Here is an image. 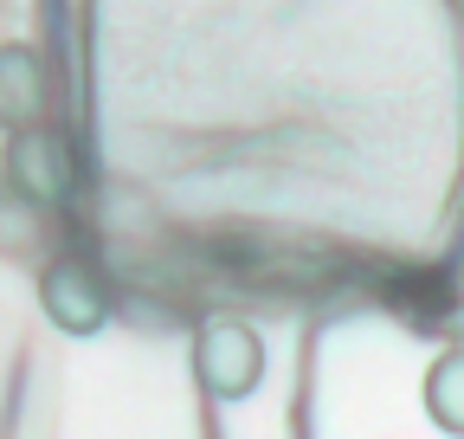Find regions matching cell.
I'll list each match as a JSON object with an SVG mask.
<instances>
[{"label":"cell","instance_id":"obj_1","mask_svg":"<svg viewBox=\"0 0 464 439\" xmlns=\"http://www.w3.org/2000/svg\"><path fill=\"white\" fill-rule=\"evenodd\" d=\"M0 175H7V188L33 207H65L84 181L78 169V142L58 130V123H33L20 136H7V155H0Z\"/></svg>","mask_w":464,"mask_h":439},{"label":"cell","instance_id":"obj_2","mask_svg":"<svg viewBox=\"0 0 464 439\" xmlns=\"http://www.w3.org/2000/svg\"><path fill=\"white\" fill-rule=\"evenodd\" d=\"M194 381L213 401H246L265 381V337L246 317H207L194 329Z\"/></svg>","mask_w":464,"mask_h":439},{"label":"cell","instance_id":"obj_3","mask_svg":"<svg viewBox=\"0 0 464 439\" xmlns=\"http://www.w3.org/2000/svg\"><path fill=\"white\" fill-rule=\"evenodd\" d=\"M110 304H116L110 278L91 259H78V252L52 259L39 271V310H45L52 329H65V337H97V329L110 323Z\"/></svg>","mask_w":464,"mask_h":439},{"label":"cell","instance_id":"obj_4","mask_svg":"<svg viewBox=\"0 0 464 439\" xmlns=\"http://www.w3.org/2000/svg\"><path fill=\"white\" fill-rule=\"evenodd\" d=\"M45 97H52V78H45L39 45L7 39L0 45V130L20 136V130L45 123Z\"/></svg>","mask_w":464,"mask_h":439},{"label":"cell","instance_id":"obj_5","mask_svg":"<svg viewBox=\"0 0 464 439\" xmlns=\"http://www.w3.org/2000/svg\"><path fill=\"white\" fill-rule=\"evenodd\" d=\"M426 414L439 433H464V343L439 349L426 368Z\"/></svg>","mask_w":464,"mask_h":439}]
</instances>
